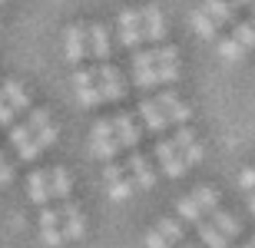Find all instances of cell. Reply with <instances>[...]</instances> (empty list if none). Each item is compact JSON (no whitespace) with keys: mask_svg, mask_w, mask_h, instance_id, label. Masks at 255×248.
<instances>
[{"mask_svg":"<svg viewBox=\"0 0 255 248\" xmlns=\"http://www.w3.org/2000/svg\"><path fill=\"white\" fill-rule=\"evenodd\" d=\"M196 229H199V239H202V245H206V248H226V245H229V239L216 229V225H212V222L202 219Z\"/></svg>","mask_w":255,"mask_h":248,"instance_id":"obj_24","label":"cell"},{"mask_svg":"<svg viewBox=\"0 0 255 248\" xmlns=\"http://www.w3.org/2000/svg\"><path fill=\"white\" fill-rule=\"evenodd\" d=\"M40 239H43V245H50V248H60V242H63V232H60V215L53 209H43V212H40Z\"/></svg>","mask_w":255,"mask_h":248,"instance_id":"obj_16","label":"cell"},{"mask_svg":"<svg viewBox=\"0 0 255 248\" xmlns=\"http://www.w3.org/2000/svg\"><path fill=\"white\" fill-rule=\"evenodd\" d=\"M136 77V86L149 89V86H159V83H176L179 80V63H169V67H146V70H132Z\"/></svg>","mask_w":255,"mask_h":248,"instance_id":"obj_6","label":"cell"},{"mask_svg":"<svg viewBox=\"0 0 255 248\" xmlns=\"http://www.w3.org/2000/svg\"><path fill=\"white\" fill-rule=\"evenodd\" d=\"M252 10H255V3H252Z\"/></svg>","mask_w":255,"mask_h":248,"instance_id":"obj_42","label":"cell"},{"mask_svg":"<svg viewBox=\"0 0 255 248\" xmlns=\"http://www.w3.org/2000/svg\"><path fill=\"white\" fill-rule=\"evenodd\" d=\"M139 116H142V123H146V129H152V133H162V129L169 126V119H166V113L159 109L156 99H146V103L139 106Z\"/></svg>","mask_w":255,"mask_h":248,"instance_id":"obj_19","label":"cell"},{"mask_svg":"<svg viewBox=\"0 0 255 248\" xmlns=\"http://www.w3.org/2000/svg\"><path fill=\"white\" fill-rule=\"evenodd\" d=\"M123 169L129 172L132 185H139V189H152V185H156V169H152V163L142 153H129Z\"/></svg>","mask_w":255,"mask_h":248,"instance_id":"obj_5","label":"cell"},{"mask_svg":"<svg viewBox=\"0 0 255 248\" xmlns=\"http://www.w3.org/2000/svg\"><path fill=\"white\" fill-rule=\"evenodd\" d=\"M50 123H53V119H50V113H47V109H30V116H27V123H23V126H27L30 133L37 136L40 129H47Z\"/></svg>","mask_w":255,"mask_h":248,"instance_id":"obj_30","label":"cell"},{"mask_svg":"<svg viewBox=\"0 0 255 248\" xmlns=\"http://www.w3.org/2000/svg\"><path fill=\"white\" fill-rule=\"evenodd\" d=\"M63 53L70 63H83V57L90 53V47H86V27H80V23H70L63 33Z\"/></svg>","mask_w":255,"mask_h":248,"instance_id":"obj_9","label":"cell"},{"mask_svg":"<svg viewBox=\"0 0 255 248\" xmlns=\"http://www.w3.org/2000/svg\"><path fill=\"white\" fill-rule=\"evenodd\" d=\"M202 13H206L216 27H222V23H232V3L229 0H202Z\"/></svg>","mask_w":255,"mask_h":248,"instance_id":"obj_20","label":"cell"},{"mask_svg":"<svg viewBox=\"0 0 255 248\" xmlns=\"http://www.w3.org/2000/svg\"><path fill=\"white\" fill-rule=\"evenodd\" d=\"M47 182H50V199H60V202L70 199L73 182H70V172H66L63 165H57V169H47Z\"/></svg>","mask_w":255,"mask_h":248,"instance_id":"obj_18","label":"cell"},{"mask_svg":"<svg viewBox=\"0 0 255 248\" xmlns=\"http://www.w3.org/2000/svg\"><path fill=\"white\" fill-rule=\"evenodd\" d=\"M27 185H30V202H33V205H43V209H47V202H50V182H47V169L33 172Z\"/></svg>","mask_w":255,"mask_h":248,"instance_id":"obj_21","label":"cell"},{"mask_svg":"<svg viewBox=\"0 0 255 248\" xmlns=\"http://www.w3.org/2000/svg\"><path fill=\"white\" fill-rule=\"evenodd\" d=\"M126 175V169L123 165H116V163H106V169H103V179L106 182H113V179H123Z\"/></svg>","mask_w":255,"mask_h":248,"instance_id":"obj_35","label":"cell"},{"mask_svg":"<svg viewBox=\"0 0 255 248\" xmlns=\"http://www.w3.org/2000/svg\"><path fill=\"white\" fill-rule=\"evenodd\" d=\"M73 86H76V99H80V106L93 109V106L103 103V96H100V86H96L93 70H76V73H73Z\"/></svg>","mask_w":255,"mask_h":248,"instance_id":"obj_4","label":"cell"},{"mask_svg":"<svg viewBox=\"0 0 255 248\" xmlns=\"http://www.w3.org/2000/svg\"><path fill=\"white\" fill-rule=\"evenodd\" d=\"M209 222H212V225H216L226 239H232V235H239V232H242V225H239L236 215H232V212H222V209L212 212V215H209Z\"/></svg>","mask_w":255,"mask_h":248,"instance_id":"obj_22","label":"cell"},{"mask_svg":"<svg viewBox=\"0 0 255 248\" xmlns=\"http://www.w3.org/2000/svg\"><path fill=\"white\" fill-rule=\"evenodd\" d=\"M156 232H162L172 245H179V242H182V222L179 219H162L159 225H156Z\"/></svg>","mask_w":255,"mask_h":248,"instance_id":"obj_28","label":"cell"},{"mask_svg":"<svg viewBox=\"0 0 255 248\" xmlns=\"http://www.w3.org/2000/svg\"><path fill=\"white\" fill-rule=\"evenodd\" d=\"M93 77H96V86H100V96H103V99H123V96H126L123 73H120L116 67L100 63V67L93 70Z\"/></svg>","mask_w":255,"mask_h":248,"instance_id":"obj_2","label":"cell"},{"mask_svg":"<svg viewBox=\"0 0 255 248\" xmlns=\"http://www.w3.org/2000/svg\"><path fill=\"white\" fill-rule=\"evenodd\" d=\"M10 143L17 146V156L23 163H33L40 156V146H37V139H33V133H30L27 126H10Z\"/></svg>","mask_w":255,"mask_h":248,"instance_id":"obj_12","label":"cell"},{"mask_svg":"<svg viewBox=\"0 0 255 248\" xmlns=\"http://www.w3.org/2000/svg\"><path fill=\"white\" fill-rule=\"evenodd\" d=\"M179 219H182V222H192V225H199V222L206 219V215H202V209H199L196 202L186 195V199L179 202Z\"/></svg>","mask_w":255,"mask_h":248,"instance_id":"obj_29","label":"cell"},{"mask_svg":"<svg viewBox=\"0 0 255 248\" xmlns=\"http://www.w3.org/2000/svg\"><path fill=\"white\" fill-rule=\"evenodd\" d=\"M229 3H255V0H229Z\"/></svg>","mask_w":255,"mask_h":248,"instance_id":"obj_39","label":"cell"},{"mask_svg":"<svg viewBox=\"0 0 255 248\" xmlns=\"http://www.w3.org/2000/svg\"><path fill=\"white\" fill-rule=\"evenodd\" d=\"M156 159L162 163V172H166L169 179H179L182 172H186V163H182V156L176 153L172 139H159V143H156Z\"/></svg>","mask_w":255,"mask_h":248,"instance_id":"obj_10","label":"cell"},{"mask_svg":"<svg viewBox=\"0 0 255 248\" xmlns=\"http://www.w3.org/2000/svg\"><path fill=\"white\" fill-rule=\"evenodd\" d=\"M249 209H252V215H255V192L249 195Z\"/></svg>","mask_w":255,"mask_h":248,"instance_id":"obj_38","label":"cell"},{"mask_svg":"<svg viewBox=\"0 0 255 248\" xmlns=\"http://www.w3.org/2000/svg\"><path fill=\"white\" fill-rule=\"evenodd\" d=\"M120 40H123V47H129V50L142 43L139 10H123V13H120Z\"/></svg>","mask_w":255,"mask_h":248,"instance_id":"obj_11","label":"cell"},{"mask_svg":"<svg viewBox=\"0 0 255 248\" xmlns=\"http://www.w3.org/2000/svg\"><path fill=\"white\" fill-rule=\"evenodd\" d=\"M113 133H116V143H120V149H132V153H136L142 129H139V123H136L129 113L113 116Z\"/></svg>","mask_w":255,"mask_h":248,"instance_id":"obj_7","label":"cell"},{"mask_svg":"<svg viewBox=\"0 0 255 248\" xmlns=\"http://www.w3.org/2000/svg\"><path fill=\"white\" fill-rule=\"evenodd\" d=\"M33 139H37V146H40V149H47V146H53V143L60 139V129H57V123H50L47 129H40V133L33 136Z\"/></svg>","mask_w":255,"mask_h":248,"instance_id":"obj_32","label":"cell"},{"mask_svg":"<svg viewBox=\"0 0 255 248\" xmlns=\"http://www.w3.org/2000/svg\"><path fill=\"white\" fill-rule=\"evenodd\" d=\"M0 96L7 99V106L17 113V109H30V93H27V86L20 83V80H7L3 83V89H0Z\"/></svg>","mask_w":255,"mask_h":248,"instance_id":"obj_17","label":"cell"},{"mask_svg":"<svg viewBox=\"0 0 255 248\" xmlns=\"http://www.w3.org/2000/svg\"><path fill=\"white\" fill-rule=\"evenodd\" d=\"M139 23H142V40H162L166 37V17H162L159 7L139 10Z\"/></svg>","mask_w":255,"mask_h":248,"instance_id":"obj_14","label":"cell"},{"mask_svg":"<svg viewBox=\"0 0 255 248\" xmlns=\"http://www.w3.org/2000/svg\"><path fill=\"white\" fill-rule=\"evenodd\" d=\"M219 57H222V60H242V57H246V50L239 47L232 37H226V40H219Z\"/></svg>","mask_w":255,"mask_h":248,"instance_id":"obj_31","label":"cell"},{"mask_svg":"<svg viewBox=\"0 0 255 248\" xmlns=\"http://www.w3.org/2000/svg\"><path fill=\"white\" fill-rule=\"evenodd\" d=\"M189 199H192V202H196L199 209H202V215H212V212H216V209H219V192H216V189H212V185H199V189H196V192H192Z\"/></svg>","mask_w":255,"mask_h":248,"instance_id":"obj_23","label":"cell"},{"mask_svg":"<svg viewBox=\"0 0 255 248\" xmlns=\"http://www.w3.org/2000/svg\"><path fill=\"white\" fill-rule=\"evenodd\" d=\"M232 40L249 53V50L255 47V23H239V27L232 30Z\"/></svg>","mask_w":255,"mask_h":248,"instance_id":"obj_27","label":"cell"},{"mask_svg":"<svg viewBox=\"0 0 255 248\" xmlns=\"http://www.w3.org/2000/svg\"><path fill=\"white\" fill-rule=\"evenodd\" d=\"M156 103H159V109L166 113V119H169V123H176V126H186V123H189L192 109L182 103L176 93H159V99H156Z\"/></svg>","mask_w":255,"mask_h":248,"instance_id":"obj_13","label":"cell"},{"mask_svg":"<svg viewBox=\"0 0 255 248\" xmlns=\"http://www.w3.org/2000/svg\"><path fill=\"white\" fill-rule=\"evenodd\" d=\"M86 47H90V53H93L100 63H106V60H110V30H106L103 23L86 27Z\"/></svg>","mask_w":255,"mask_h":248,"instance_id":"obj_15","label":"cell"},{"mask_svg":"<svg viewBox=\"0 0 255 248\" xmlns=\"http://www.w3.org/2000/svg\"><path fill=\"white\" fill-rule=\"evenodd\" d=\"M57 215H60V232H63V239H83V235H86V222H83L80 209H76L70 199L60 202Z\"/></svg>","mask_w":255,"mask_h":248,"instance_id":"obj_8","label":"cell"},{"mask_svg":"<svg viewBox=\"0 0 255 248\" xmlns=\"http://www.w3.org/2000/svg\"><path fill=\"white\" fill-rule=\"evenodd\" d=\"M239 185H242V189H255V165L242 169V175H239Z\"/></svg>","mask_w":255,"mask_h":248,"instance_id":"obj_36","label":"cell"},{"mask_svg":"<svg viewBox=\"0 0 255 248\" xmlns=\"http://www.w3.org/2000/svg\"><path fill=\"white\" fill-rule=\"evenodd\" d=\"M172 146H176V153L182 156L186 169H189V165H196V163H202V143H199V136L192 133L189 126H179V129H176Z\"/></svg>","mask_w":255,"mask_h":248,"instance_id":"obj_3","label":"cell"},{"mask_svg":"<svg viewBox=\"0 0 255 248\" xmlns=\"http://www.w3.org/2000/svg\"><path fill=\"white\" fill-rule=\"evenodd\" d=\"M246 248H255V239H252V242H249V245H246Z\"/></svg>","mask_w":255,"mask_h":248,"instance_id":"obj_40","label":"cell"},{"mask_svg":"<svg viewBox=\"0 0 255 248\" xmlns=\"http://www.w3.org/2000/svg\"><path fill=\"white\" fill-rule=\"evenodd\" d=\"M146 248H172V242L166 239L162 232H156V229H152L149 235H146Z\"/></svg>","mask_w":255,"mask_h":248,"instance_id":"obj_33","label":"cell"},{"mask_svg":"<svg viewBox=\"0 0 255 248\" xmlns=\"http://www.w3.org/2000/svg\"><path fill=\"white\" fill-rule=\"evenodd\" d=\"M106 189H110V199H113V202H123V199H129V195H132V189H136V185H132L129 175H123V179L106 182Z\"/></svg>","mask_w":255,"mask_h":248,"instance_id":"obj_26","label":"cell"},{"mask_svg":"<svg viewBox=\"0 0 255 248\" xmlns=\"http://www.w3.org/2000/svg\"><path fill=\"white\" fill-rule=\"evenodd\" d=\"M13 182V165H10V159L3 153H0V185H10Z\"/></svg>","mask_w":255,"mask_h":248,"instance_id":"obj_34","label":"cell"},{"mask_svg":"<svg viewBox=\"0 0 255 248\" xmlns=\"http://www.w3.org/2000/svg\"><path fill=\"white\" fill-rule=\"evenodd\" d=\"M0 126H13V109L7 106L3 96H0Z\"/></svg>","mask_w":255,"mask_h":248,"instance_id":"obj_37","label":"cell"},{"mask_svg":"<svg viewBox=\"0 0 255 248\" xmlns=\"http://www.w3.org/2000/svg\"><path fill=\"white\" fill-rule=\"evenodd\" d=\"M0 3H3V0H0Z\"/></svg>","mask_w":255,"mask_h":248,"instance_id":"obj_43","label":"cell"},{"mask_svg":"<svg viewBox=\"0 0 255 248\" xmlns=\"http://www.w3.org/2000/svg\"><path fill=\"white\" fill-rule=\"evenodd\" d=\"M186 248H199V245H186Z\"/></svg>","mask_w":255,"mask_h":248,"instance_id":"obj_41","label":"cell"},{"mask_svg":"<svg viewBox=\"0 0 255 248\" xmlns=\"http://www.w3.org/2000/svg\"><path fill=\"white\" fill-rule=\"evenodd\" d=\"M90 146H93V156L103 159V163H113V156L120 153V143H116L113 133V119H100L90 133Z\"/></svg>","mask_w":255,"mask_h":248,"instance_id":"obj_1","label":"cell"},{"mask_svg":"<svg viewBox=\"0 0 255 248\" xmlns=\"http://www.w3.org/2000/svg\"><path fill=\"white\" fill-rule=\"evenodd\" d=\"M192 30H196L199 37H206V40H219V27L202 13V10H192Z\"/></svg>","mask_w":255,"mask_h":248,"instance_id":"obj_25","label":"cell"}]
</instances>
